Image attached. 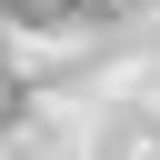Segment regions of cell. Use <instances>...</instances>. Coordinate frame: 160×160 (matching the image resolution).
Returning <instances> with one entry per match:
<instances>
[{"mask_svg":"<svg viewBox=\"0 0 160 160\" xmlns=\"http://www.w3.org/2000/svg\"><path fill=\"white\" fill-rule=\"evenodd\" d=\"M60 10H100V0H60Z\"/></svg>","mask_w":160,"mask_h":160,"instance_id":"cell-1","label":"cell"}]
</instances>
